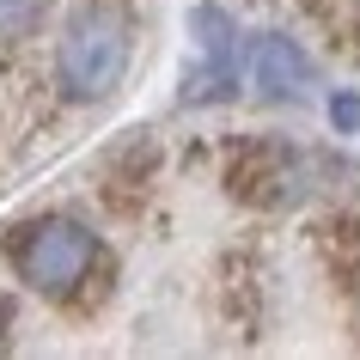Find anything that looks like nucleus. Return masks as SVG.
<instances>
[{
    "instance_id": "nucleus-3",
    "label": "nucleus",
    "mask_w": 360,
    "mask_h": 360,
    "mask_svg": "<svg viewBox=\"0 0 360 360\" xmlns=\"http://www.w3.org/2000/svg\"><path fill=\"white\" fill-rule=\"evenodd\" d=\"M250 79H257L269 98H300V86L311 79V68H305V56L287 37H257L250 43Z\"/></svg>"
},
{
    "instance_id": "nucleus-4",
    "label": "nucleus",
    "mask_w": 360,
    "mask_h": 360,
    "mask_svg": "<svg viewBox=\"0 0 360 360\" xmlns=\"http://www.w3.org/2000/svg\"><path fill=\"white\" fill-rule=\"evenodd\" d=\"M49 25H61L56 19V0H0V56L31 49Z\"/></svg>"
},
{
    "instance_id": "nucleus-5",
    "label": "nucleus",
    "mask_w": 360,
    "mask_h": 360,
    "mask_svg": "<svg viewBox=\"0 0 360 360\" xmlns=\"http://www.w3.org/2000/svg\"><path fill=\"white\" fill-rule=\"evenodd\" d=\"M336 122H342V129H354V122H360V104H354V98H336Z\"/></svg>"
},
{
    "instance_id": "nucleus-2",
    "label": "nucleus",
    "mask_w": 360,
    "mask_h": 360,
    "mask_svg": "<svg viewBox=\"0 0 360 360\" xmlns=\"http://www.w3.org/2000/svg\"><path fill=\"white\" fill-rule=\"evenodd\" d=\"M92 232H79L74 220H43V226H25L13 238V269H19V281H31L37 293H74L86 275H92Z\"/></svg>"
},
{
    "instance_id": "nucleus-1",
    "label": "nucleus",
    "mask_w": 360,
    "mask_h": 360,
    "mask_svg": "<svg viewBox=\"0 0 360 360\" xmlns=\"http://www.w3.org/2000/svg\"><path fill=\"white\" fill-rule=\"evenodd\" d=\"M49 74L79 104L110 98L122 86V74H129V13H116L110 0H74L68 19L56 25Z\"/></svg>"
}]
</instances>
